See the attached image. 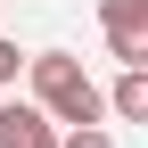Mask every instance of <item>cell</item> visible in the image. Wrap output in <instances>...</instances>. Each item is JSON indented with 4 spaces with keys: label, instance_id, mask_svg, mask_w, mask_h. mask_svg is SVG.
<instances>
[{
    "label": "cell",
    "instance_id": "obj_1",
    "mask_svg": "<svg viewBox=\"0 0 148 148\" xmlns=\"http://www.w3.org/2000/svg\"><path fill=\"white\" fill-rule=\"evenodd\" d=\"M25 82H33V107H41L58 132H82V123L107 115V90L82 74V58H66V49H33L25 58Z\"/></svg>",
    "mask_w": 148,
    "mask_h": 148
},
{
    "label": "cell",
    "instance_id": "obj_2",
    "mask_svg": "<svg viewBox=\"0 0 148 148\" xmlns=\"http://www.w3.org/2000/svg\"><path fill=\"white\" fill-rule=\"evenodd\" d=\"M99 33L123 74H148V0H99Z\"/></svg>",
    "mask_w": 148,
    "mask_h": 148
},
{
    "label": "cell",
    "instance_id": "obj_3",
    "mask_svg": "<svg viewBox=\"0 0 148 148\" xmlns=\"http://www.w3.org/2000/svg\"><path fill=\"white\" fill-rule=\"evenodd\" d=\"M0 148H58V123L33 99H0Z\"/></svg>",
    "mask_w": 148,
    "mask_h": 148
},
{
    "label": "cell",
    "instance_id": "obj_4",
    "mask_svg": "<svg viewBox=\"0 0 148 148\" xmlns=\"http://www.w3.org/2000/svg\"><path fill=\"white\" fill-rule=\"evenodd\" d=\"M107 115L148 123V74H115V90H107Z\"/></svg>",
    "mask_w": 148,
    "mask_h": 148
},
{
    "label": "cell",
    "instance_id": "obj_5",
    "mask_svg": "<svg viewBox=\"0 0 148 148\" xmlns=\"http://www.w3.org/2000/svg\"><path fill=\"white\" fill-rule=\"evenodd\" d=\"M58 148H115L107 123H82V132H58Z\"/></svg>",
    "mask_w": 148,
    "mask_h": 148
},
{
    "label": "cell",
    "instance_id": "obj_6",
    "mask_svg": "<svg viewBox=\"0 0 148 148\" xmlns=\"http://www.w3.org/2000/svg\"><path fill=\"white\" fill-rule=\"evenodd\" d=\"M16 74H25V49H16V41H0V90H16Z\"/></svg>",
    "mask_w": 148,
    "mask_h": 148
},
{
    "label": "cell",
    "instance_id": "obj_7",
    "mask_svg": "<svg viewBox=\"0 0 148 148\" xmlns=\"http://www.w3.org/2000/svg\"><path fill=\"white\" fill-rule=\"evenodd\" d=\"M0 8H8V0H0Z\"/></svg>",
    "mask_w": 148,
    "mask_h": 148
}]
</instances>
